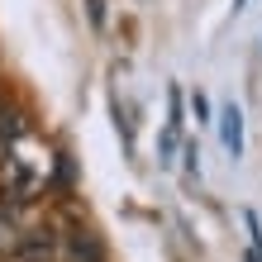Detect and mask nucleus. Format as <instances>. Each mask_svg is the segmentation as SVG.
<instances>
[{
    "label": "nucleus",
    "mask_w": 262,
    "mask_h": 262,
    "mask_svg": "<svg viewBox=\"0 0 262 262\" xmlns=\"http://www.w3.org/2000/svg\"><path fill=\"white\" fill-rule=\"evenodd\" d=\"M53 152L38 143L34 134L10 138L5 152H0V200L5 205H29L48 191V172H53Z\"/></svg>",
    "instance_id": "nucleus-1"
},
{
    "label": "nucleus",
    "mask_w": 262,
    "mask_h": 262,
    "mask_svg": "<svg viewBox=\"0 0 262 262\" xmlns=\"http://www.w3.org/2000/svg\"><path fill=\"white\" fill-rule=\"evenodd\" d=\"M57 257L62 262H105V248H100V238L91 234L86 224H67L62 234H57Z\"/></svg>",
    "instance_id": "nucleus-2"
},
{
    "label": "nucleus",
    "mask_w": 262,
    "mask_h": 262,
    "mask_svg": "<svg viewBox=\"0 0 262 262\" xmlns=\"http://www.w3.org/2000/svg\"><path fill=\"white\" fill-rule=\"evenodd\" d=\"M19 238H24L19 214H14V205H5V200H0V262L19 253Z\"/></svg>",
    "instance_id": "nucleus-4"
},
{
    "label": "nucleus",
    "mask_w": 262,
    "mask_h": 262,
    "mask_svg": "<svg viewBox=\"0 0 262 262\" xmlns=\"http://www.w3.org/2000/svg\"><path fill=\"white\" fill-rule=\"evenodd\" d=\"M186 172L200 177V148H195V143H186Z\"/></svg>",
    "instance_id": "nucleus-6"
},
{
    "label": "nucleus",
    "mask_w": 262,
    "mask_h": 262,
    "mask_svg": "<svg viewBox=\"0 0 262 262\" xmlns=\"http://www.w3.org/2000/svg\"><path fill=\"white\" fill-rule=\"evenodd\" d=\"M5 110H10V105H5V100H0V119H5Z\"/></svg>",
    "instance_id": "nucleus-7"
},
{
    "label": "nucleus",
    "mask_w": 262,
    "mask_h": 262,
    "mask_svg": "<svg viewBox=\"0 0 262 262\" xmlns=\"http://www.w3.org/2000/svg\"><path fill=\"white\" fill-rule=\"evenodd\" d=\"M220 143H224V152H229L234 162L243 158V110H238L234 100L220 110Z\"/></svg>",
    "instance_id": "nucleus-3"
},
{
    "label": "nucleus",
    "mask_w": 262,
    "mask_h": 262,
    "mask_svg": "<svg viewBox=\"0 0 262 262\" xmlns=\"http://www.w3.org/2000/svg\"><path fill=\"white\" fill-rule=\"evenodd\" d=\"M191 110H195V124H210V100L200 96V91L191 96Z\"/></svg>",
    "instance_id": "nucleus-5"
}]
</instances>
